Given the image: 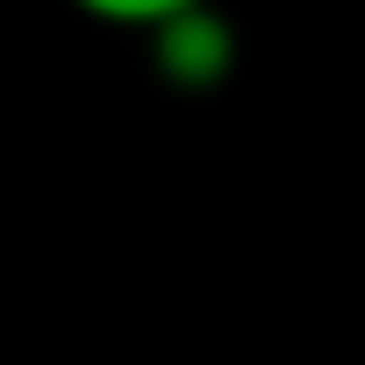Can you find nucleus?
<instances>
[{"mask_svg":"<svg viewBox=\"0 0 365 365\" xmlns=\"http://www.w3.org/2000/svg\"><path fill=\"white\" fill-rule=\"evenodd\" d=\"M68 7L95 14V21H108V27H170L182 14L210 7V0H68Z\"/></svg>","mask_w":365,"mask_h":365,"instance_id":"obj_1","label":"nucleus"}]
</instances>
